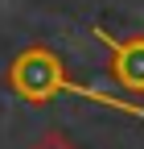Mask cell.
<instances>
[{"label":"cell","instance_id":"obj_1","mask_svg":"<svg viewBox=\"0 0 144 149\" xmlns=\"http://www.w3.org/2000/svg\"><path fill=\"white\" fill-rule=\"evenodd\" d=\"M4 87L12 91V95H21L25 104H49V100H58V95H78V100L103 104V108H111V112H123V116H132V120H144V104L119 100V95H111V91H103V87H86L78 79H70L62 54L49 50V46H25L8 62Z\"/></svg>","mask_w":144,"mask_h":149},{"label":"cell","instance_id":"obj_3","mask_svg":"<svg viewBox=\"0 0 144 149\" xmlns=\"http://www.w3.org/2000/svg\"><path fill=\"white\" fill-rule=\"evenodd\" d=\"M29 149H78V145L70 141L66 133H45V137H37V141H33Z\"/></svg>","mask_w":144,"mask_h":149},{"label":"cell","instance_id":"obj_2","mask_svg":"<svg viewBox=\"0 0 144 149\" xmlns=\"http://www.w3.org/2000/svg\"><path fill=\"white\" fill-rule=\"evenodd\" d=\"M91 33H95V42L107 46V74H111L128 95H144V33L111 37L99 25H91Z\"/></svg>","mask_w":144,"mask_h":149}]
</instances>
